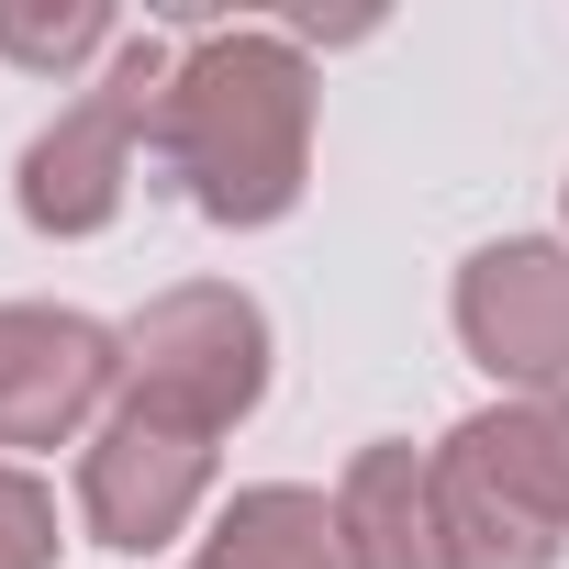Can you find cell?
Listing matches in <instances>:
<instances>
[{
    "mask_svg": "<svg viewBox=\"0 0 569 569\" xmlns=\"http://www.w3.org/2000/svg\"><path fill=\"white\" fill-rule=\"evenodd\" d=\"M447 558L458 569H558L569 547V391H525L469 413L436 447Z\"/></svg>",
    "mask_w": 569,
    "mask_h": 569,
    "instance_id": "2",
    "label": "cell"
},
{
    "mask_svg": "<svg viewBox=\"0 0 569 569\" xmlns=\"http://www.w3.org/2000/svg\"><path fill=\"white\" fill-rule=\"evenodd\" d=\"M190 569H212V558H190Z\"/></svg>",
    "mask_w": 569,
    "mask_h": 569,
    "instance_id": "11",
    "label": "cell"
},
{
    "mask_svg": "<svg viewBox=\"0 0 569 569\" xmlns=\"http://www.w3.org/2000/svg\"><path fill=\"white\" fill-rule=\"evenodd\" d=\"M157 157L190 190L201 223H279L313 179V68L291 34H201L168 68L157 101Z\"/></svg>",
    "mask_w": 569,
    "mask_h": 569,
    "instance_id": "1",
    "label": "cell"
},
{
    "mask_svg": "<svg viewBox=\"0 0 569 569\" xmlns=\"http://www.w3.org/2000/svg\"><path fill=\"white\" fill-rule=\"evenodd\" d=\"M201 491H212V436H179V425H157V413H112L101 436H90V458H79V513H90V536L101 547H123V558H157L190 513H201Z\"/></svg>",
    "mask_w": 569,
    "mask_h": 569,
    "instance_id": "6",
    "label": "cell"
},
{
    "mask_svg": "<svg viewBox=\"0 0 569 569\" xmlns=\"http://www.w3.org/2000/svg\"><path fill=\"white\" fill-rule=\"evenodd\" d=\"M336 513H347V536H358V569H458V558H447L436 458H413V447H358Z\"/></svg>",
    "mask_w": 569,
    "mask_h": 569,
    "instance_id": "8",
    "label": "cell"
},
{
    "mask_svg": "<svg viewBox=\"0 0 569 569\" xmlns=\"http://www.w3.org/2000/svg\"><path fill=\"white\" fill-rule=\"evenodd\" d=\"M0 569H57V502L23 469H0Z\"/></svg>",
    "mask_w": 569,
    "mask_h": 569,
    "instance_id": "10",
    "label": "cell"
},
{
    "mask_svg": "<svg viewBox=\"0 0 569 569\" xmlns=\"http://www.w3.org/2000/svg\"><path fill=\"white\" fill-rule=\"evenodd\" d=\"M168 46L157 34H123L112 46V79L90 101H68L34 146H23V223L34 234H101L123 212V179H134V134H157V101H168Z\"/></svg>",
    "mask_w": 569,
    "mask_h": 569,
    "instance_id": "4",
    "label": "cell"
},
{
    "mask_svg": "<svg viewBox=\"0 0 569 569\" xmlns=\"http://www.w3.org/2000/svg\"><path fill=\"white\" fill-rule=\"evenodd\" d=\"M90 46H112V12H0V57H23V68H68V57H90Z\"/></svg>",
    "mask_w": 569,
    "mask_h": 569,
    "instance_id": "9",
    "label": "cell"
},
{
    "mask_svg": "<svg viewBox=\"0 0 569 569\" xmlns=\"http://www.w3.org/2000/svg\"><path fill=\"white\" fill-rule=\"evenodd\" d=\"M123 380V336L57 302H0V447H57Z\"/></svg>",
    "mask_w": 569,
    "mask_h": 569,
    "instance_id": "7",
    "label": "cell"
},
{
    "mask_svg": "<svg viewBox=\"0 0 569 569\" xmlns=\"http://www.w3.org/2000/svg\"><path fill=\"white\" fill-rule=\"evenodd\" d=\"M268 391V313L223 279H190V291H157L123 325V402L179 425V436H223L246 425Z\"/></svg>",
    "mask_w": 569,
    "mask_h": 569,
    "instance_id": "3",
    "label": "cell"
},
{
    "mask_svg": "<svg viewBox=\"0 0 569 569\" xmlns=\"http://www.w3.org/2000/svg\"><path fill=\"white\" fill-rule=\"evenodd\" d=\"M458 347L513 391H558L569 380V246L547 234L480 246L458 268Z\"/></svg>",
    "mask_w": 569,
    "mask_h": 569,
    "instance_id": "5",
    "label": "cell"
}]
</instances>
